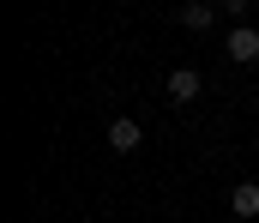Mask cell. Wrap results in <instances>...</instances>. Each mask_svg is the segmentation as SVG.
<instances>
[{"label": "cell", "mask_w": 259, "mask_h": 223, "mask_svg": "<svg viewBox=\"0 0 259 223\" xmlns=\"http://www.w3.org/2000/svg\"><path fill=\"white\" fill-rule=\"evenodd\" d=\"M229 211L235 217H259V181H235L229 187Z\"/></svg>", "instance_id": "cell-3"}, {"label": "cell", "mask_w": 259, "mask_h": 223, "mask_svg": "<svg viewBox=\"0 0 259 223\" xmlns=\"http://www.w3.org/2000/svg\"><path fill=\"white\" fill-rule=\"evenodd\" d=\"M253 163H259V139H253Z\"/></svg>", "instance_id": "cell-6"}, {"label": "cell", "mask_w": 259, "mask_h": 223, "mask_svg": "<svg viewBox=\"0 0 259 223\" xmlns=\"http://www.w3.org/2000/svg\"><path fill=\"white\" fill-rule=\"evenodd\" d=\"M217 12H223V6H205V0H193V6H181V24H187V30H211V24H217Z\"/></svg>", "instance_id": "cell-5"}, {"label": "cell", "mask_w": 259, "mask_h": 223, "mask_svg": "<svg viewBox=\"0 0 259 223\" xmlns=\"http://www.w3.org/2000/svg\"><path fill=\"white\" fill-rule=\"evenodd\" d=\"M223 55H229L235 67L259 61V30H253V24H235V30H229V49H223Z\"/></svg>", "instance_id": "cell-1"}, {"label": "cell", "mask_w": 259, "mask_h": 223, "mask_svg": "<svg viewBox=\"0 0 259 223\" xmlns=\"http://www.w3.org/2000/svg\"><path fill=\"white\" fill-rule=\"evenodd\" d=\"M139 145H145L139 121H127V115H115V121H109V151H121V157H133Z\"/></svg>", "instance_id": "cell-2"}, {"label": "cell", "mask_w": 259, "mask_h": 223, "mask_svg": "<svg viewBox=\"0 0 259 223\" xmlns=\"http://www.w3.org/2000/svg\"><path fill=\"white\" fill-rule=\"evenodd\" d=\"M199 97V73L193 67H175V73H169V103H193Z\"/></svg>", "instance_id": "cell-4"}]
</instances>
